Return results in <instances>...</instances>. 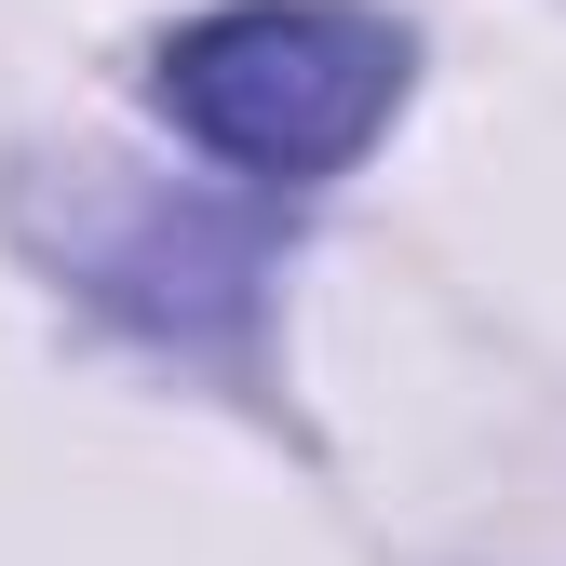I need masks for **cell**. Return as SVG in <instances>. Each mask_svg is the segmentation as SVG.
Returning <instances> with one entry per match:
<instances>
[{
  "instance_id": "obj_1",
  "label": "cell",
  "mask_w": 566,
  "mask_h": 566,
  "mask_svg": "<svg viewBox=\"0 0 566 566\" xmlns=\"http://www.w3.org/2000/svg\"><path fill=\"white\" fill-rule=\"evenodd\" d=\"M405 95V28L350 0H243L163 41V122L243 176H337Z\"/></svg>"
}]
</instances>
